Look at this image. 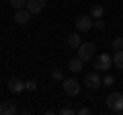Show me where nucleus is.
I'll return each instance as SVG.
<instances>
[{
  "label": "nucleus",
  "mask_w": 123,
  "mask_h": 115,
  "mask_svg": "<svg viewBox=\"0 0 123 115\" xmlns=\"http://www.w3.org/2000/svg\"><path fill=\"white\" fill-rule=\"evenodd\" d=\"M107 107L113 113H123V95L121 93H111L107 97Z\"/></svg>",
  "instance_id": "obj_1"
},
{
  "label": "nucleus",
  "mask_w": 123,
  "mask_h": 115,
  "mask_svg": "<svg viewBox=\"0 0 123 115\" xmlns=\"http://www.w3.org/2000/svg\"><path fill=\"white\" fill-rule=\"evenodd\" d=\"M111 66H113V58L109 53H98L97 56V60H94V70L97 72H107L111 70Z\"/></svg>",
  "instance_id": "obj_2"
},
{
  "label": "nucleus",
  "mask_w": 123,
  "mask_h": 115,
  "mask_svg": "<svg viewBox=\"0 0 123 115\" xmlns=\"http://www.w3.org/2000/svg\"><path fill=\"white\" fill-rule=\"evenodd\" d=\"M62 89H64V93L68 97H76V95H80V82L76 78H64L62 80Z\"/></svg>",
  "instance_id": "obj_3"
},
{
  "label": "nucleus",
  "mask_w": 123,
  "mask_h": 115,
  "mask_svg": "<svg viewBox=\"0 0 123 115\" xmlns=\"http://www.w3.org/2000/svg\"><path fill=\"white\" fill-rule=\"evenodd\" d=\"M76 49H78V58L82 60V62H88V60H92V58H94V51H97L94 43H90V41H88V43H80Z\"/></svg>",
  "instance_id": "obj_4"
},
{
  "label": "nucleus",
  "mask_w": 123,
  "mask_h": 115,
  "mask_svg": "<svg viewBox=\"0 0 123 115\" xmlns=\"http://www.w3.org/2000/svg\"><path fill=\"white\" fill-rule=\"evenodd\" d=\"M74 25H76V31H78V33H86V31H90V29H92L94 19L88 17V14H80V17L74 21Z\"/></svg>",
  "instance_id": "obj_5"
},
{
  "label": "nucleus",
  "mask_w": 123,
  "mask_h": 115,
  "mask_svg": "<svg viewBox=\"0 0 123 115\" xmlns=\"http://www.w3.org/2000/svg\"><path fill=\"white\" fill-rule=\"evenodd\" d=\"M84 84H86L90 90H97V89L103 86V80H101V76H98L97 72H90V74L84 76Z\"/></svg>",
  "instance_id": "obj_6"
},
{
  "label": "nucleus",
  "mask_w": 123,
  "mask_h": 115,
  "mask_svg": "<svg viewBox=\"0 0 123 115\" xmlns=\"http://www.w3.org/2000/svg\"><path fill=\"white\" fill-rule=\"evenodd\" d=\"M45 8V0H27V10L31 14H39Z\"/></svg>",
  "instance_id": "obj_7"
},
{
  "label": "nucleus",
  "mask_w": 123,
  "mask_h": 115,
  "mask_svg": "<svg viewBox=\"0 0 123 115\" xmlns=\"http://www.w3.org/2000/svg\"><path fill=\"white\" fill-rule=\"evenodd\" d=\"M29 21H31V13L27 8H21V10L14 13V23H17V25H27Z\"/></svg>",
  "instance_id": "obj_8"
},
{
  "label": "nucleus",
  "mask_w": 123,
  "mask_h": 115,
  "mask_svg": "<svg viewBox=\"0 0 123 115\" xmlns=\"http://www.w3.org/2000/svg\"><path fill=\"white\" fill-rule=\"evenodd\" d=\"M8 90H10V93H14V95L23 93V90H25V82H23L21 78H10L8 80Z\"/></svg>",
  "instance_id": "obj_9"
},
{
  "label": "nucleus",
  "mask_w": 123,
  "mask_h": 115,
  "mask_svg": "<svg viewBox=\"0 0 123 115\" xmlns=\"http://www.w3.org/2000/svg\"><path fill=\"white\" fill-rule=\"evenodd\" d=\"M17 113V105L12 101H2L0 103V115H14Z\"/></svg>",
  "instance_id": "obj_10"
},
{
  "label": "nucleus",
  "mask_w": 123,
  "mask_h": 115,
  "mask_svg": "<svg viewBox=\"0 0 123 115\" xmlns=\"http://www.w3.org/2000/svg\"><path fill=\"white\" fill-rule=\"evenodd\" d=\"M68 68H70V72H80V70L84 68V62L76 56V58H72L70 62H68Z\"/></svg>",
  "instance_id": "obj_11"
},
{
  "label": "nucleus",
  "mask_w": 123,
  "mask_h": 115,
  "mask_svg": "<svg viewBox=\"0 0 123 115\" xmlns=\"http://www.w3.org/2000/svg\"><path fill=\"white\" fill-rule=\"evenodd\" d=\"M66 43L70 45V47H78V45L82 43V35H78V31H76V33H70L68 39H66Z\"/></svg>",
  "instance_id": "obj_12"
},
{
  "label": "nucleus",
  "mask_w": 123,
  "mask_h": 115,
  "mask_svg": "<svg viewBox=\"0 0 123 115\" xmlns=\"http://www.w3.org/2000/svg\"><path fill=\"white\" fill-rule=\"evenodd\" d=\"M113 66L119 68V70H123V49L115 51V56H113Z\"/></svg>",
  "instance_id": "obj_13"
},
{
  "label": "nucleus",
  "mask_w": 123,
  "mask_h": 115,
  "mask_svg": "<svg viewBox=\"0 0 123 115\" xmlns=\"http://www.w3.org/2000/svg\"><path fill=\"white\" fill-rule=\"evenodd\" d=\"M103 14H105V8H103L101 4H92V8H90V17L92 19H101Z\"/></svg>",
  "instance_id": "obj_14"
},
{
  "label": "nucleus",
  "mask_w": 123,
  "mask_h": 115,
  "mask_svg": "<svg viewBox=\"0 0 123 115\" xmlns=\"http://www.w3.org/2000/svg\"><path fill=\"white\" fill-rule=\"evenodd\" d=\"M10 6L14 10H21V8H27V0H10Z\"/></svg>",
  "instance_id": "obj_15"
},
{
  "label": "nucleus",
  "mask_w": 123,
  "mask_h": 115,
  "mask_svg": "<svg viewBox=\"0 0 123 115\" xmlns=\"http://www.w3.org/2000/svg\"><path fill=\"white\" fill-rule=\"evenodd\" d=\"M111 47H113V51H119V49H123V37H115L113 43H111Z\"/></svg>",
  "instance_id": "obj_16"
},
{
  "label": "nucleus",
  "mask_w": 123,
  "mask_h": 115,
  "mask_svg": "<svg viewBox=\"0 0 123 115\" xmlns=\"http://www.w3.org/2000/svg\"><path fill=\"white\" fill-rule=\"evenodd\" d=\"M51 80H55V82H62V80H64V74H62L60 70H53V72H51Z\"/></svg>",
  "instance_id": "obj_17"
},
{
  "label": "nucleus",
  "mask_w": 123,
  "mask_h": 115,
  "mask_svg": "<svg viewBox=\"0 0 123 115\" xmlns=\"http://www.w3.org/2000/svg\"><path fill=\"white\" fill-rule=\"evenodd\" d=\"M37 89V82L35 80H29V82H25V90H35Z\"/></svg>",
  "instance_id": "obj_18"
},
{
  "label": "nucleus",
  "mask_w": 123,
  "mask_h": 115,
  "mask_svg": "<svg viewBox=\"0 0 123 115\" xmlns=\"http://www.w3.org/2000/svg\"><path fill=\"white\" fill-rule=\"evenodd\" d=\"M103 84H109V86H111V84H115V78H113L111 74H107V76H105V80H103Z\"/></svg>",
  "instance_id": "obj_19"
},
{
  "label": "nucleus",
  "mask_w": 123,
  "mask_h": 115,
  "mask_svg": "<svg viewBox=\"0 0 123 115\" xmlns=\"http://www.w3.org/2000/svg\"><path fill=\"white\" fill-rule=\"evenodd\" d=\"M94 27H97V29H105V21H103V19H97V21H94Z\"/></svg>",
  "instance_id": "obj_20"
},
{
  "label": "nucleus",
  "mask_w": 123,
  "mask_h": 115,
  "mask_svg": "<svg viewBox=\"0 0 123 115\" xmlns=\"http://www.w3.org/2000/svg\"><path fill=\"white\" fill-rule=\"evenodd\" d=\"M76 113H78V115H90V113H92V109H86V107H84V109H78Z\"/></svg>",
  "instance_id": "obj_21"
},
{
  "label": "nucleus",
  "mask_w": 123,
  "mask_h": 115,
  "mask_svg": "<svg viewBox=\"0 0 123 115\" xmlns=\"http://www.w3.org/2000/svg\"><path fill=\"white\" fill-rule=\"evenodd\" d=\"M62 113H64V115H72V113H76V111H74V109H68V107H66V109H62Z\"/></svg>",
  "instance_id": "obj_22"
}]
</instances>
